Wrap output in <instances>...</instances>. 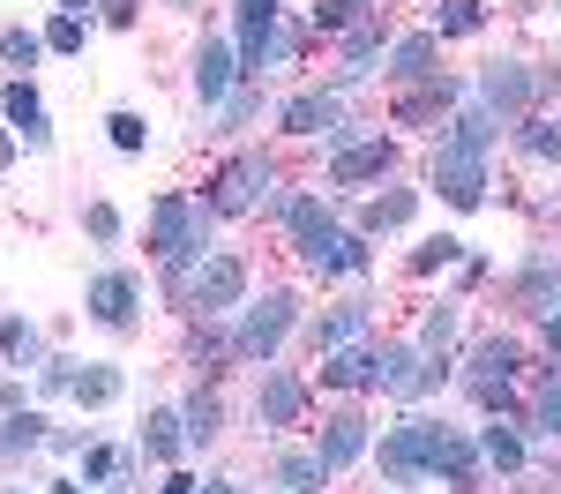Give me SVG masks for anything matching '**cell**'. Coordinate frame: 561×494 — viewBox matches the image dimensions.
Instances as JSON below:
<instances>
[{
	"mask_svg": "<svg viewBox=\"0 0 561 494\" xmlns=\"http://www.w3.org/2000/svg\"><path fill=\"white\" fill-rule=\"evenodd\" d=\"M494 113H457L449 135L434 142V195L449 203V210H479L486 203V150H494Z\"/></svg>",
	"mask_w": 561,
	"mask_h": 494,
	"instance_id": "cell-1",
	"label": "cell"
},
{
	"mask_svg": "<svg viewBox=\"0 0 561 494\" xmlns=\"http://www.w3.org/2000/svg\"><path fill=\"white\" fill-rule=\"evenodd\" d=\"M210 203H195V195H165L158 210H150V255L165 263V285L187 292V277L203 269V240H210Z\"/></svg>",
	"mask_w": 561,
	"mask_h": 494,
	"instance_id": "cell-2",
	"label": "cell"
},
{
	"mask_svg": "<svg viewBox=\"0 0 561 494\" xmlns=\"http://www.w3.org/2000/svg\"><path fill=\"white\" fill-rule=\"evenodd\" d=\"M293 322H300V300H293V292H262L255 308L240 314V330H232V353L270 367V353L285 345V330H293Z\"/></svg>",
	"mask_w": 561,
	"mask_h": 494,
	"instance_id": "cell-3",
	"label": "cell"
},
{
	"mask_svg": "<svg viewBox=\"0 0 561 494\" xmlns=\"http://www.w3.org/2000/svg\"><path fill=\"white\" fill-rule=\"evenodd\" d=\"M232 45H240V76L262 83V68L293 53L285 23H277V0H240V38H232Z\"/></svg>",
	"mask_w": 561,
	"mask_h": 494,
	"instance_id": "cell-4",
	"label": "cell"
},
{
	"mask_svg": "<svg viewBox=\"0 0 561 494\" xmlns=\"http://www.w3.org/2000/svg\"><path fill=\"white\" fill-rule=\"evenodd\" d=\"M240 300H248V263L240 255H203V269L187 277V308L210 322V314H232Z\"/></svg>",
	"mask_w": 561,
	"mask_h": 494,
	"instance_id": "cell-5",
	"label": "cell"
},
{
	"mask_svg": "<svg viewBox=\"0 0 561 494\" xmlns=\"http://www.w3.org/2000/svg\"><path fill=\"white\" fill-rule=\"evenodd\" d=\"M427 443H434L427 412L397 420V427L382 435V480H389V487H420V480H427Z\"/></svg>",
	"mask_w": 561,
	"mask_h": 494,
	"instance_id": "cell-6",
	"label": "cell"
},
{
	"mask_svg": "<svg viewBox=\"0 0 561 494\" xmlns=\"http://www.w3.org/2000/svg\"><path fill=\"white\" fill-rule=\"evenodd\" d=\"M270 187H277V173H270L262 158H232V165L210 180V195H203V203H210L217 218H248V210H255Z\"/></svg>",
	"mask_w": 561,
	"mask_h": 494,
	"instance_id": "cell-7",
	"label": "cell"
},
{
	"mask_svg": "<svg viewBox=\"0 0 561 494\" xmlns=\"http://www.w3.org/2000/svg\"><path fill=\"white\" fill-rule=\"evenodd\" d=\"M90 322H105V330H135V308H142V285H135L128 269H98L83 292Z\"/></svg>",
	"mask_w": 561,
	"mask_h": 494,
	"instance_id": "cell-8",
	"label": "cell"
},
{
	"mask_svg": "<svg viewBox=\"0 0 561 494\" xmlns=\"http://www.w3.org/2000/svg\"><path fill=\"white\" fill-rule=\"evenodd\" d=\"M434 382H442V359H427L420 345H382V390L389 398H427Z\"/></svg>",
	"mask_w": 561,
	"mask_h": 494,
	"instance_id": "cell-9",
	"label": "cell"
},
{
	"mask_svg": "<svg viewBox=\"0 0 561 494\" xmlns=\"http://www.w3.org/2000/svg\"><path fill=\"white\" fill-rule=\"evenodd\" d=\"M240 83H248V76H240V45L203 38V53H195V97H203V105H225Z\"/></svg>",
	"mask_w": 561,
	"mask_h": 494,
	"instance_id": "cell-10",
	"label": "cell"
},
{
	"mask_svg": "<svg viewBox=\"0 0 561 494\" xmlns=\"http://www.w3.org/2000/svg\"><path fill=\"white\" fill-rule=\"evenodd\" d=\"M367 330H375V308L367 300H337L330 314H314V353H345V345H367Z\"/></svg>",
	"mask_w": 561,
	"mask_h": 494,
	"instance_id": "cell-11",
	"label": "cell"
},
{
	"mask_svg": "<svg viewBox=\"0 0 561 494\" xmlns=\"http://www.w3.org/2000/svg\"><path fill=\"white\" fill-rule=\"evenodd\" d=\"M307 412V382L293 367H262V398H255V420L262 427H293Z\"/></svg>",
	"mask_w": 561,
	"mask_h": 494,
	"instance_id": "cell-12",
	"label": "cell"
},
{
	"mask_svg": "<svg viewBox=\"0 0 561 494\" xmlns=\"http://www.w3.org/2000/svg\"><path fill=\"white\" fill-rule=\"evenodd\" d=\"M479 97H486V113H524V105L539 97V76H531L524 60H494V68L479 76Z\"/></svg>",
	"mask_w": 561,
	"mask_h": 494,
	"instance_id": "cell-13",
	"label": "cell"
},
{
	"mask_svg": "<svg viewBox=\"0 0 561 494\" xmlns=\"http://www.w3.org/2000/svg\"><path fill=\"white\" fill-rule=\"evenodd\" d=\"M285 225H293V248H300V263H307V269L322 263V248L337 240V218H330V203H314V195L285 203Z\"/></svg>",
	"mask_w": 561,
	"mask_h": 494,
	"instance_id": "cell-14",
	"label": "cell"
},
{
	"mask_svg": "<svg viewBox=\"0 0 561 494\" xmlns=\"http://www.w3.org/2000/svg\"><path fill=\"white\" fill-rule=\"evenodd\" d=\"M397 165V142L375 135V142H337V158H330V180L337 187H359V180H382Z\"/></svg>",
	"mask_w": 561,
	"mask_h": 494,
	"instance_id": "cell-15",
	"label": "cell"
},
{
	"mask_svg": "<svg viewBox=\"0 0 561 494\" xmlns=\"http://www.w3.org/2000/svg\"><path fill=\"white\" fill-rule=\"evenodd\" d=\"M434 472H442L449 487H472V480H479V449L465 443L457 427H442V420H434V443H427V480H434Z\"/></svg>",
	"mask_w": 561,
	"mask_h": 494,
	"instance_id": "cell-16",
	"label": "cell"
},
{
	"mask_svg": "<svg viewBox=\"0 0 561 494\" xmlns=\"http://www.w3.org/2000/svg\"><path fill=\"white\" fill-rule=\"evenodd\" d=\"M322 382L330 390H382V345H345V353L322 359Z\"/></svg>",
	"mask_w": 561,
	"mask_h": 494,
	"instance_id": "cell-17",
	"label": "cell"
},
{
	"mask_svg": "<svg viewBox=\"0 0 561 494\" xmlns=\"http://www.w3.org/2000/svg\"><path fill=\"white\" fill-rule=\"evenodd\" d=\"M322 480H330L322 449H285V457L270 464V487L277 494H322Z\"/></svg>",
	"mask_w": 561,
	"mask_h": 494,
	"instance_id": "cell-18",
	"label": "cell"
},
{
	"mask_svg": "<svg viewBox=\"0 0 561 494\" xmlns=\"http://www.w3.org/2000/svg\"><path fill=\"white\" fill-rule=\"evenodd\" d=\"M0 113H8V128L23 135L31 150H45V142H53V128H45V105H38V90H31V83H8V90H0Z\"/></svg>",
	"mask_w": 561,
	"mask_h": 494,
	"instance_id": "cell-19",
	"label": "cell"
},
{
	"mask_svg": "<svg viewBox=\"0 0 561 494\" xmlns=\"http://www.w3.org/2000/svg\"><path fill=\"white\" fill-rule=\"evenodd\" d=\"M322 464H330V472H345L352 457H367V420H359V412H337V420H322Z\"/></svg>",
	"mask_w": 561,
	"mask_h": 494,
	"instance_id": "cell-20",
	"label": "cell"
},
{
	"mask_svg": "<svg viewBox=\"0 0 561 494\" xmlns=\"http://www.w3.org/2000/svg\"><path fill=\"white\" fill-rule=\"evenodd\" d=\"M285 135H330V142H337V97H322V90H307V97H293V105H285Z\"/></svg>",
	"mask_w": 561,
	"mask_h": 494,
	"instance_id": "cell-21",
	"label": "cell"
},
{
	"mask_svg": "<svg viewBox=\"0 0 561 494\" xmlns=\"http://www.w3.org/2000/svg\"><path fill=\"white\" fill-rule=\"evenodd\" d=\"M389 76H397V83H427V76H442V68H434V31L389 45Z\"/></svg>",
	"mask_w": 561,
	"mask_h": 494,
	"instance_id": "cell-22",
	"label": "cell"
},
{
	"mask_svg": "<svg viewBox=\"0 0 561 494\" xmlns=\"http://www.w3.org/2000/svg\"><path fill=\"white\" fill-rule=\"evenodd\" d=\"M517 292H524V300H531L539 314H561V263H554V255H539V263H524Z\"/></svg>",
	"mask_w": 561,
	"mask_h": 494,
	"instance_id": "cell-23",
	"label": "cell"
},
{
	"mask_svg": "<svg viewBox=\"0 0 561 494\" xmlns=\"http://www.w3.org/2000/svg\"><path fill=\"white\" fill-rule=\"evenodd\" d=\"M180 427H187V443H217V427H225V404H217V390H195V398L180 404Z\"/></svg>",
	"mask_w": 561,
	"mask_h": 494,
	"instance_id": "cell-24",
	"label": "cell"
},
{
	"mask_svg": "<svg viewBox=\"0 0 561 494\" xmlns=\"http://www.w3.org/2000/svg\"><path fill=\"white\" fill-rule=\"evenodd\" d=\"M479 23H486L479 0H434V38H472Z\"/></svg>",
	"mask_w": 561,
	"mask_h": 494,
	"instance_id": "cell-25",
	"label": "cell"
},
{
	"mask_svg": "<svg viewBox=\"0 0 561 494\" xmlns=\"http://www.w3.org/2000/svg\"><path fill=\"white\" fill-rule=\"evenodd\" d=\"M375 53H382V23H352L345 31V83H359L375 68Z\"/></svg>",
	"mask_w": 561,
	"mask_h": 494,
	"instance_id": "cell-26",
	"label": "cell"
},
{
	"mask_svg": "<svg viewBox=\"0 0 561 494\" xmlns=\"http://www.w3.org/2000/svg\"><path fill=\"white\" fill-rule=\"evenodd\" d=\"M457 322H465V314H457V300L427 308V322H420V353H427V359H442L449 345H457Z\"/></svg>",
	"mask_w": 561,
	"mask_h": 494,
	"instance_id": "cell-27",
	"label": "cell"
},
{
	"mask_svg": "<svg viewBox=\"0 0 561 494\" xmlns=\"http://www.w3.org/2000/svg\"><path fill=\"white\" fill-rule=\"evenodd\" d=\"M352 269H367V240H359V232H337V240L322 248L314 277H352Z\"/></svg>",
	"mask_w": 561,
	"mask_h": 494,
	"instance_id": "cell-28",
	"label": "cell"
},
{
	"mask_svg": "<svg viewBox=\"0 0 561 494\" xmlns=\"http://www.w3.org/2000/svg\"><path fill=\"white\" fill-rule=\"evenodd\" d=\"M510 367H517V337H486L472 353V382H510Z\"/></svg>",
	"mask_w": 561,
	"mask_h": 494,
	"instance_id": "cell-29",
	"label": "cell"
},
{
	"mask_svg": "<svg viewBox=\"0 0 561 494\" xmlns=\"http://www.w3.org/2000/svg\"><path fill=\"white\" fill-rule=\"evenodd\" d=\"M68 398H76V404H113V398H121V367H76Z\"/></svg>",
	"mask_w": 561,
	"mask_h": 494,
	"instance_id": "cell-30",
	"label": "cell"
},
{
	"mask_svg": "<svg viewBox=\"0 0 561 494\" xmlns=\"http://www.w3.org/2000/svg\"><path fill=\"white\" fill-rule=\"evenodd\" d=\"M517 142L531 150V158H547V165H561V120H547V113H524Z\"/></svg>",
	"mask_w": 561,
	"mask_h": 494,
	"instance_id": "cell-31",
	"label": "cell"
},
{
	"mask_svg": "<svg viewBox=\"0 0 561 494\" xmlns=\"http://www.w3.org/2000/svg\"><path fill=\"white\" fill-rule=\"evenodd\" d=\"M479 457H486L494 472H517V464H524V443H517V435H510V427H502V420H494V427L479 435Z\"/></svg>",
	"mask_w": 561,
	"mask_h": 494,
	"instance_id": "cell-32",
	"label": "cell"
},
{
	"mask_svg": "<svg viewBox=\"0 0 561 494\" xmlns=\"http://www.w3.org/2000/svg\"><path fill=\"white\" fill-rule=\"evenodd\" d=\"M412 210H420V187H397L382 203H367V232H389V225H404Z\"/></svg>",
	"mask_w": 561,
	"mask_h": 494,
	"instance_id": "cell-33",
	"label": "cell"
},
{
	"mask_svg": "<svg viewBox=\"0 0 561 494\" xmlns=\"http://www.w3.org/2000/svg\"><path fill=\"white\" fill-rule=\"evenodd\" d=\"M142 449H150V457H165V464H173L180 449H187V427H180V412H158V420H150V435H142Z\"/></svg>",
	"mask_w": 561,
	"mask_h": 494,
	"instance_id": "cell-34",
	"label": "cell"
},
{
	"mask_svg": "<svg viewBox=\"0 0 561 494\" xmlns=\"http://www.w3.org/2000/svg\"><path fill=\"white\" fill-rule=\"evenodd\" d=\"M128 464H135L128 449H90V457H83V487H113Z\"/></svg>",
	"mask_w": 561,
	"mask_h": 494,
	"instance_id": "cell-35",
	"label": "cell"
},
{
	"mask_svg": "<svg viewBox=\"0 0 561 494\" xmlns=\"http://www.w3.org/2000/svg\"><path fill=\"white\" fill-rule=\"evenodd\" d=\"M38 443H45V420H38V412L0 420V449H8V457H23V449H38Z\"/></svg>",
	"mask_w": 561,
	"mask_h": 494,
	"instance_id": "cell-36",
	"label": "cell"
},
{
	"mask_svg": "<svg viewBox=\"0 0 561 494\" xmlns=\"http://www.w3.org/2000/svg\"><path fill=\"white\" fill-rule=\"evenodd\" d=\"M531 427H539L547 443H561V375H554V382H539V404H531Z\"/></svg>",
	"mask_w": 561,
	"mask_h": 494,
	"instance_id": "cell-37",
	"label": "cell"
},
{
	"mask_svg": "<svg viewBox=\"0 0 561 494\" xmlns=\"http://www.w3.org/2000/svg\"><path fill=\"white\" fill-rule=\"evenodd\" d=\"M449 263H465V240H427V248L412 255V269H420V277H434V269H449Z\"/></svg>",
	"mask_w": 561,
	"mask_h": 494,
	"instance_id": "cell-38",
	"label": "cell"
},
{
	"mask_svg": "<svg viewBox=\"0 0 561 494\" xmlns=\"http://www.w3.org/2000/svg\"><path fill=\"white\" fill-rule=\"evenodd\" d=\"M105 135H113V150H142V142H150V120H142V113H113Z\"/></svg>",
	"mask_w": 561,
	"mask_h": 494,
	"instance_id": "cell-39",
	"label": "cell"
},
{
	"mask_svg": "<svg viewBox=\"0 0 561 494\" xmlns=\"http://www.w3.org/2000/svg\"><path fill=\"white\" fill-rule=\"evenodd\" d=\"M359 15H367V0H322L314 8V31H352Z\"/></svg>",
	"mask_w": 561,
	"mask_h": 494,
	"instance_id": "cell-40",
	"label": "cell"
},
{
	"mask_svg": "<svg viewBox=\"0 0 561 494\" xmlns=\"http://www.w3.org/2000/svg\"><path fill=\"white\" fill-rule=\"evenodd\" d=\"M0 53H8V68H38L45 38H38V31H8V38H0Z\"/></svg>",
	"mask_w": 561,
	"mask_h": 494,
	"instance_id": "cell-41",
	"label": "cell"
},
{
	"mask_svg": "<svg viewBox=\"0 0 561 494\" xmlns=\"http://www.w3.org/2000/svg\"><path fill=\"white\" fill-rule=\"evenodd\" d=\"M0 353H8V359H15V353H23V359L38 353V337H31V322H23V314H0Z\"/></svg>",
	"mask_w": 561,
	"mask_h": 494,
	"instance_id": "cell-42",
	"label": "cell"
},
{
	"mask_svg": "<svg viewBox=\"0 0 561 494\" xmlns=\"http://www.w3.org/2000/svg\"><path fill=\"white\" fill-rule=\"evenodd\" d=\"M83 15H53V31H45V45H53V53H83Z\"/></svg>",
	"mask_w": 561,
	"mask_h": 494,
	"instance_id": "cell-43",
	"label": "cell"
},
{
	"mask_svg": "<svg viewBox=\"0 0 561 494\" xmlns=\"http://www.w3.org/2000/svg\"><path fill=\"white\" fill-rule=\"evenodd\" d=\"M83 225L98 232V240H121V210H113V203H90V210H83Z\"/></svg>",
	"mask_w": 561,
	"mask_h": 494,
	"instance_id": "cell-44",
	"label": "cell"
},
{
	"mask_svg": "<svg viewBox=\"0 0 561 494\" xmlns=\"http://www.w3.org/2000/svg\"><path fill=\"white\" fill-rule=\"evenodd\" d=\"M158 494H203V480H187V472H173V480H165Z\"/></svg>",
	"mask_w": 561,
	"mask_h": 494,
	"instance_id": "cell-45",
	"label": "cell"
},
{
	"mask_svg": "<svg viewBox=\"0 0 561 494\" xmlns=\"http://www.w3.org/2000/svg\"><path fill=\"white\" fill-rule=\"evenodd\" d=\"M547 345H554V353H561V314H547Z\"/></svg>",
	"mask_w": 561,
	"mask_h": 494,
	"instance_id": "cell-46",
	"label": "cell"
},
{
	"mask_svg": "<svg viewBox=\"0 0 561 494\" xmlns=\"http://www.w3.org/2000/svg\"><path fill=\"white\" fill-rule=\"evenodd\" d=\"M203 494H240V487H232V480H203Z\"/></svg>",
	"mask_w": 561,
	"mask_h": 494,
	"instance_id": "cell-47",
	"label": "cell"
},
{
	"mask_svg": "<svg viewBox=\"0 0 561 494\" xmlns=\"http://www.w3.org/2000/svg\"><path fill=\"white\" fill-rule=\"evenodd\" d=\"M0 165H15V135H0Z\"/></svg>",
	"mask_w": 561,
	"mask_h": 494,
	"instance_id": "cell-48",
	"label": "cell"
},
{
	"mask_svg": "<svg viewBox=\"0 0 561 494\" xmlns=\"http://www.w3.org/2000/svg\"><path fill=\"white\" fill-rule=\"evenodd\" d=\"M83 8H90V0H60V15H83Z\"/></svg>",
	"mask_w": 561,
	"mask_h": 494,
	"instance_id": "cell-49",
	"label": "cell"
},
{
	"mask_svg": "<svg viewBox=\"0 0 561 494\" xmlns=\"http://www.w3.org/2000/svg\"><path fill=\"white\" fill-rule=\"evenodd\" d=\"M53 494H83V487H68V480H60V487H53Z\"/></svg>",
	"mask_w": 561,
	"mask_h": 494,
	"instance_id": "cell-50",
	"label": "cell"
},
{
	"mask_svg": "<svg viewBox=\"0 0 561 494\" xmlns=\"http://www.w3.org/2000/svg\"><path fill=\"white\" fill-rule=\"evenodd\" d=\"M0 494H23V487H0Z\"/></svg>",
	"mask_w": 561,
	"mask_h": 494,
	"instance_id": "cell-51",
	"label": "cell"
}]
</instances>
